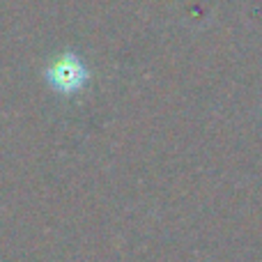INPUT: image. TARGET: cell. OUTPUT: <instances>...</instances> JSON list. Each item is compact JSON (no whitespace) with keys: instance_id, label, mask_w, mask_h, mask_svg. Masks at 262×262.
Instances as JSON below:
<instances>
[{"instance_id":"6da1fadb","label":"cell","mask_w":262,"mask_h":262,"mask_svg":"<svg viewBox=\"0 0 262 262\" xmlns=\"http://www.w3.org/2000/svg\"><path fill=\"white\" fill-rule=\"evenodd\" d=\"M88 69L83 60L74 53H60L58 58L51 60L49 69H46V81L53 90L62 92V95H74V92L83 90L88 83Z\"/></svg>"}]
</instances>
